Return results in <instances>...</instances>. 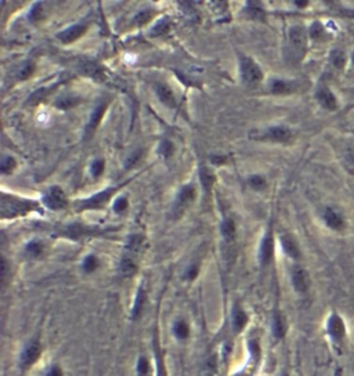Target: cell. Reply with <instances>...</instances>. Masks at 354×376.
Segmentation results:
<instances>
[{
    "instance_id": "5",
    "label": "cell",
    "mask_w": 354,
    "mask_h": 376,
    "mask_svg": "<svg viewBox=\"0 0 354 376\" xmlns=\"http://www.w3.org/2000/svg\"><path fill=\"white\" fill-rule=\"evenodd\" d=\"M43 202L52 210H60L67 206V195L60 187H52L43 197Z\"/></svg>"
},
{
    "instance_id": "13",
    "label": "cell",
    "mask_w": 354,
    "mask_h": 376,
    "mask_svg": "<svg viewBox=\"0 0 354 376\" xmlns=\"http://www.w3.org/2000/svg\"><path fill=\"white\" fill-rule=\"evenodd\" d=\"M328 333L335 340H342L343 336L346 333V328H344L342 318L339 315H336V314L331 315V318L328 321Z\"/></svg>"
},
{
    "instance_id": "35",
    "label": "cell",
    "mask_w": 354,
    "mask_h": 376,
    "mask_svg": "<svg viewBox=\"0 0 354 376\" xmlns=\"http://www.w3.org/2000/svg\"><path fill=\"white\" fill-rule=\"evenodd\" d=\"M137 370H138V373H140V375H141V376L147 375V373H148V372H149V362H148V359L144 358V357H141V358L138 359Z\"/></svg>"
},
{
    "instance_id": "24",
    "label": "cell",
    "mask_w": 354,
    "mask_h": 376,
    "mask_svg": "<svg viewBox=\"0 0 354 376\" xmlns=\"http://www.w3.org/2000/svg\"><path fill=\"white\" fill-rule=\"evenodd\" d=\"M222 234L226 241H234L235 238V223L231 219H226V220L222 223Z\"/></svg>"
},
{
    "instance_id": "2",
    "label": "cell",
    "mask_w": 354,
    "mask_h": 376,
    "mask_svg": "<svg viewBox=\"0 0 354 376\" xmlns=\"http://www.w3.org/2000/svg\"><path fill=\"white\" fill-rule=\"evenodd\" d=\"M307 45L306 31L302 27H293L289 31V52L295 61H300L304 57Z\"/></svg>"
},
{
    "instance_id": "12",
    "label": "cell",
    "mask_w": 354,
    "mask_h": 376,
    "mask_svg": "<svg viewBox=\"0 0 354 376\" xmlns=\"http://www.w3.org/2000/svg\"><path fill=\"white\" fill-rule=\"evenodd\" d=\"M86 29H87V27H86L85 24H78V25H74V27L63 31L61 34H58V39L63 42V43L68 45V43H72L76 39H79L80 36L86 32Z\"/></svg>"
},
{
    "instance_id": "4",
    "label": "cell",
    "mask_w": 354,
    "mask_h": 376,
    "mask_svg": "<svg viewBox=\"0 0 354 376\" xmlns=\"http://www.w3.org/2000/svg\"><path fill=\"white\" fill-rule=\"evenodd\" d=\"M256 140H267V141H273V143H282V144H288L293 140V133L292 130H289L288 128H284V126H274V128H270L267 130H264L263 133L255 134L252 136Z\"/></svg>"
},
{
    "instance_id": "40",
    "label": "cell",
    "mask_w": 354,
    "mask_h": 376,
    "mask_svg": "<svg viewBox=\"0 0 354 376\" xmlns=\"http://www.w3.org/2000/svg\"><path fill=\"white\" fill-rule=\"evenodd\" d=\"M198 272H200V267L197 266V264H193V266L189 268V271H187V274H186V277L189 278V279H194V278L198 275Z\"/></svg>"
},
{
    "instance_id": "1",
    "label": "cell",
    "mask_w": 354,
    "mask_h": 376,
    "mask_svg": "<svg viewBox=\"0 0 354 376\" xmlns=\"http://www.w3.org/2000/svg\"><path fill=\"white\" fill-rule=\"evenodd\" d=\"M34 209H38V205L27 199H20V198L7 197L3 194L2 198V217H16L20 214H25L28 212H32Z\"/></svg>"
},
{
    "instance_id": "22",
    "label": "cell",
    "mask_w": 354,
    "mask_h": 376,
    "mask_svg": "<svg viewBox=\"0 0 354 376\" xmlns=\"http://www.w3.org/2000/svg\"><path fill=\"white\" fill-rule=\"evenodd\" d=\"M286 325L285 319L281 315L280 312H275L274 319H273V333L277 339H282L285 336Z\"/></svg>"
},
{
    "instance_id": "38",
    "label": "cell",
    "mask_w": 354,
    "mask_h": 376,
    "mask_svg": "<svg viewBox=\"0 0 354 376\" xmlns=\"http://www.w3.org/2000/svg\"><path fill=\"white\" fill-rule=\"evenodd\" d=\"M34 71H35V65L32 64V63H28L25 67H23V71H21V74H20L21 79H28L29 76L34 74Z\"/></svg>"
},
{
    "instance_id": "29",
    "label": "cell",
    "mask_w": 354,
    "mask_h": 376,
    "mask_svg": "<svg viewBox=\"0 0 354 376\" xmlns=\"http://www.w3.org/2000/svg\"><path fill=\"white\" fill-rule=\"evenodd\" d=\"M98 266H100L98 259L93 255L87 256L85 259V261H83V270H85L86 272H93Z\"/></svg>"
},
{
    "instance_id": "3",
    "label": "cell",
    "mask_w": 354,
    "mask_h": 376,
    "mask_svg": "<svg viewBox=\"0 0 354 376\" xmlns=\"http://www.w3.org/2000/svg\"><path fill=\"white\" fill-rule=\"evenodd\" d=\"M240 71H241V78L242 81L245 82L246 85L253 86L260 83L263 79V72L260 70V67L252 60V58L242 56L240 58Z\"/></svg>"
},
{
    "instance_id": "17",
    "label": "cell",
    "mask_w": 354,
    "mask_h": 376,
    "mask_svg": "<svg viewBox=\"0 0 354 376\" xmlns=\"http://www.w3.org/2000/svg\"><path fill=\"white\" fill-rule=\"evenodd\" d=\"M281 245H282L284 252L289 257H292V259H299L300 257V249H299L296 241L293 239L292 235H289V234L281 235Z\"/></svg>"
},
{
    "instance_id": "33",
    "label": "cell",
    "mask_w": 354,
    "mask_h": 376,
    "mask_svg": "<svg viewBox=\"0 0 354 376\" xmlns=\"http://www.w3.org/2000/svg\"><path fill=\"white\" fill-rule=\"evenodd\" d=\"M16 168V161L12 156H6L2 162V172L3 173H12L13 169Z\"/></svg>"
},
{
    "instance_id": "8",
    "label": "cell",
    "mask_w": 354,
    "mask_h": 376,
    "mask_svg": "<svg viewBox=\"0 0 354 376\" xmlns=\"http://www.w3.org/2000/svg\"><path fill=\"white\" fill-rule=\"evenodd\" d=\"M78 67L79 70L85 74V75L90 76L93 79H97V81H103L105 78V74H104V68L101 65L96 64L94 61H90V60H80L78 63Z\"/></svg>"
},
{
    "instance_id": "18",
    "label": "cell",
    "mask_w": 354,
    "mask_h": 376,
    "mask_svg": "<svg viewBox=\"0 0 354 376\" xmlns=\"http://www.w3.org/2000/svg\"><path fill=\"white\" fill-rule=\"evenodd\" d=\"M136 270H137V263H136L134 256L126 253V255L122 257V260H120V266H119L120 275L125 278H129V277H131L134 272H136Z\"/></svg>"
},
{
    "instance_id": "30",
    "label": "cell",
    "mask_w": 354,
    "mask_h": 376,
    "mask_svg": "<svg viewBox=\"0 0 354 376\" xmlns=\"http://www.w3.org/2000/svg\"><path fill=\"white\" fill-rule=\"evenodd\" d=\"M173 151H174V147H173V144H171L169 140L162 141V144L159 147L160 155L163 156V158H170L173 155Z\"/></svg>"
},
{
    "instance_id": "47",
    "label": "cell",
    "mask_w": 354,
    "mask_h": 376,
    "mask_svg": "<svg viewBox=\"0 0 354 376\" xmlns=\"http://www.w3.org/2000/svg\"><path fill=\"white\" fill-rule=\"evenodd\" d=\"M282 376H288V375H282Z\"/></svg>"
},
{
    "instance_id": "26",
    "label": "cell",
    "mask_w": 354,
    "mask_h": 376,
    "mask_svg": "<svg viewBox=\"0 0 354 376\" xmlns=\"http://www.w3.org/2000/svg\"><path fill=\"white\" fill-rule=\"evenodd\" d=\"M144 301H145V292L143 289L138 290L137 296H136V301H134V306H133V311H131V317L133 318H137L140 315V312L144 308Z\"/></svg>"
},
{
    "instance_id": "32",
    "label": "cell",
    "mask_w": 354,
    "mask_h": 376,
    "mask_svg": "<svg viewBox=\"0 0 354 376\" xmlns=\"http://www.w3.org/2000/svg\"><path fill=\"white\" fill-rule=\"evenodd\" d=\"M27 252H28L31 256H39L42 255V252H43V245L38 241H32L31 243H28V246H27Z\"/></svg>"
},
{
    "instance_id": "42",
    "label": "cell",
    "mask_w": 354,
    "mask_h": 376,
    "mask_svg": "<svg viewBox=\"0 0 354 376\" xmlns=\"http://www.w3.org/2000/svg\"><path fill=\"white\" fill-rule=\"evenodd\" d=\"M78 103L76 100H74V101H71V99H67V100H61L60 103H58V107L60 108H63V110H65V108H68V107H71V105H75Z\"/></svg>"
},
{
    "instance_id": "11",
    "label": "cell",
    "mask_w": 354,
    "mask_h": 376,
    "mask_svg": "<svg viewBox=\"0 0 354 376\" xmlns=\"http://www.w3.org/2000/svg\"><path fill=\"white\" fill-rule=\"evenodd\" d=\"M292 284L299 293H304L308 288V277L304 268L296 266L292 270Z\"/></svg>"
},
{
    "instance_id": "28",
    "label": "cell",
    "mask_w": 354,
    "mask_h": 376,
    "mask_svg": "<svg viewBox=\"0 0 354 376\" xmlns=\"http://www.w3.org/2000/svg\"><path fill=\"white\" fill-rule=\"evenodd\" d=\"M332 64L337 70H342L343 67L346 65V54L342 50H336L332 56Z\"/></svg>"
},
{
    "instance_id": "20",
    "label": "cell",
    "mask_w": 354,
    "mask_h": 376,
    "mask_svg": "<svg viewBox=\"0 0 354 376\" xmlns=\"http://www.w3.org/2000/svg\"><path fill=\"white\" fill-rule=\"evenodd\" d=\"M246 324H248V315H246V312L237 304V306L234 307V310H233V326H234L235 332H241V330L245 328Z\"/></svg>"
},
{
    "instance_id": "14",
    "label": "cell",
    "mask_w": 354,
    "mask_h": 376,
    "mask_svg": "<svg viewBox=\"0 0 354 376\" xmlns=\"http://www.w3.org/2000/svg\"><path fill=\"white\" fill-rule=\"evenodd\" d=\"M324 221L325 224L335 231H342L344 228V220L339 213H336L333 209L326 208L324 210Z\"/></svg>"
},
{
    "instance_id": "43",
    "label": "cell",
    "mask_w": 354,
    "mask_h": 376,
    "mask_svg": "<svg viewBox=\"0 0 354 376\" xmlns=\"http://www.w3.org/2000/svg\"><path fill=\"white\" fill-rule=\"evenodd\" d=\"M140 158H141V151H138V152H136V154H133V156H130V159H129L127 163H126V166H127V168H130L131 165H134L136 161L140 159Z\"/></svg>"
},
{
    "instance_id": "36",
    "label": "cell",
    "mask_w": 354,
    "mask_h": 376,
    "mask_svg": "<svg viewBox=\"0 0 354 376\" xmlns=\"http://www.w3.org/2000/svg\"><path fill=\"white\" fill-rule=\"evenodd\" d=\"M324 34V28H322V25L320 23H314L313 24V27L310 29V35L313 36L314 39H320L321 36Z\"/></svg>"
},
{
    "instance_id": "10",
    "label": "cell",
    "mask_w": 354,
    "mask_h": 376,
    "mask_svg": "<svg viewBox=\"0 0 354 376\" xmlns=\"http://www.w3.org/2000/svg\"><path fill=\"white\" fill-rule=\"evenodd\" d=\"M274 255V239H273V234L269 231V234L264 237L260 246V263L263 266H267Z\"/></svg>"
},
{
    "instance_id": "34",
    "label": "cell",
    "mask_w": 354,
    "mask_h": 376,
    "mask_svg": "<svg viewBox=\"0 0 354 376\" xmlns=\"http://www.w3.org/2000/svg\"><path fill=\"white\" fill-rule=\"evenodd\" d=\"M92 174L94 177H98L100 174L104 172V161L103 159H96L94 162L92 163Z\"/></svg>"
},
{
    "instance_id": "41",
    "label": "cell",
    "mask_w": 354,
    "mask_h": 376,
    "mask_svg": "<svg viewBox=\"0 0 354 376\" xmlns=\"http://www.w3.org/2000/svg\"><path fill=\"white\" fill-rule=\"evenodd\" d=\"M167 28H169V25H167V23H159L156 27L154 28V32L156 34V35H159V34H165L166 31H167Z\"/></svg>"
},
{
    "instance_id": "21",
    "label": "cell",
    "mask_w": 354,
    "mask_h": 376,
    "mask_svg": "<svg viewBox=\"0 0 354 376\" xmlns=\"http://www.w3.org/2000/svg\"><path fill=\"white\" fill-rule=\"evenodd\" d=\"M156 94H158L160 101L167 107H174L176 105V97L166 85H156Z\"/></svg>"
},
{
    "instance_id": "45",
    "label": "cell",
    "mask_w": 354,
    "mask_h": 376,
    "mask_svg": "<svg viewBox=\"0 0 354 376\" xmlns=\"http://www.w3.org/2000/svg\"><path fill=\"white\" fill-rule=\"evenodd\" d=\"M47 376H63V370L60 366H53L52 369L49 370Z\"/></svg>"
},
{
    "instance_id": "7",
    "label": "cell",
    "mask_w": 354,
    "mask_h": 376,
    "mask_svg": "<svg viewBox=\"0 0 354 376\" xmlns=\"http://www.w3.org/2000/svg\"><path fill=\"white\" fill-rule=\"evenodd\" d=\"M116 191V188L112 187V188H107L105 191L100 192V194H96L93 195L92 198L86 199L83 202L79 203L80 209H93V208H101L104 203L108 201L109 198L112 197V194Z\"/></svg>"
},
{
    "instance_id": "16",
    "label": "cell",
    "mask_w": 354,
    "mask_h": 376,
    "mask_svg": "<svg viewBox=\"0 0 354 376\" xmlns=\"http://www.w3.org/2000/svg\"><path fill=\"white\" fill-rule=\"evenodd\" d=\"M195 199V190L193 185H186L182 188V191L177 198V209L180 212H183L184 209H187Z\"/></svg>"
},
{
    "instance_id": "23",
    "label": "cell",
    "mask_w": 354,
    "mask_h": 376,
    "mask_svg": "<svg viewBox=\"0 0 354 376\" xmlns=\"http://www.w3.org/2000/svg\"><path fill=\"white\" fill-rule=\"evenodd\" d=\"M143 246L144 238L141 235H133L129 238V242H127V253L131 256L137 255L143 250Z\"/></svg>"
},
{
    "instance_id": "9",
    "label": "cell",
    "mask_w": 354,
    "mask_h": 376,
    "mask_svg": "<svg viewBox=\"0 0 354 376\" xmlns=\"http://www.w3.org/2000/svg\"><path fill=\"white\" fill-rule=\"evenodd\" d=\"M42 348H40L39 343H29L27 347L24 348L23 354H21V365L24 368H29L31 365L35 364L38 358L40 357Z\"/></svg>"
},
{
    "instance_id": "25",
    "label": "cell",
    "mask_w": 354,
    "mask_h": 376,
    "mask_svg": "<svg viewBox=\"0 0 354 376\" xmlns=\"http://www.w3.org/2000/svg\"><path fill=\"white\" fill-rule=\"evenodd\" d=\"M200 177H201V184H202V187L205 188V191H209V190L212 188V185H213V181H215L213 174H212L208 169L202 166L200 172Z\"/></svg>"
},
{
    "instance_id": "37",
    "label": "cell",
    "mask_w": 354,
    "mask_h": 376,
    "mask_svg": "<svg viewBox=\"0 0 354 376\" xmlns=\"http://www.w3.org/2000/svg\"><path fill=\"white\" fill-rule=\"evenodd\" d=\"M126 209H127V199L126 198H119V199H116V202L114 205V210L116 213H122V212H125Z\"/></svg>"
},
{
    "instance_id": "6",
    "label": "cell",
    "mask_w": 354,
    "mask_h": 376,
    "mask_svg": "<svg viewBox=\"0 0 354 376\" xmlns=\"http://www.w3.org/2000/svg\"><path fill=\"white\" fill-rule=\"evenodd\" d=\"M108 103V100L101 101V103L94 108L92 116H90V119H89V123H87V128H86V137H90V136L96 132V129L98 128V125H100V122L103 119L105 111H107Z\"/></svg>"
},
{
    "instance_id": "44",
    "label": "cell",
    "mask_w": 354,
    "mask_h": 376,
    "mask_svg": "<svg viewBox=\"0 0 354 376\" xmlns=\"http://www.w3.org/2000/svg\"><path fill=\"white\" fill-rule=\"evenodd\" d=\"M149 18H151V14H149L148 12H144V13H141L137 18H136V21L140 24H143V23H147Z\"/></svg>"
},
{
    "instance_id": "39",
    "label": "cell",
    "mask_w": 354,
    "mask_h": 376,
    "mask_svg": "<svg viewBox=\"0 0 354 376\" xmlns=\"http://www.w3.org/2000/svg\"><path fill=\"white\" fill-rule=\"evenodd\" d=\"M42 17H43V10H42V5H40V3H38V5H35L34 9H32V13H31V18H32L34 21H39Z\"/></svg>"
},
{
    "instance_id": "15",
    "label": "cell",
    "mask_w": 354,
    "mask_h": 376,
    "mask_svg": "<svg viewBox=\"0 0 354 376\" xmlns=\"http://www.w3.org/2000/svg\"><path fill=\"white\" fill-rule=\"evenodd\" d=\"M317 100L320 101V104L328 111H335L337 108V100L336 97L333 96V93L326 89V87H322L317 92Z\"/></svg>"
},
{
    "instance_id": "27",
    "label": "cell",
    "mask_w": 354,
    "mask_h": 376,
    "mask_svg": "<svg viewBox=\"0 0 354 376\" xmlns=\"http://www.w3.org/2000/svg\"><path fill=\"white\" fill-rule=\"evenodd\" d=\"M173 330H174V335L179 337V339H187L190 335V326L187 325L186 321L183 319H180V321H177L174 326H173Z\"/></svg>"
},
{
    "instance_id": "19",
    "label": "cell",
    "mask_w": 354,
    "mask_h": 376,
    "mask_svg": "<svg viewBox=\"0 0 354 376\" xmlns=\"http://www.w3.org/2000/svg\"><path fill=\"white\" fill-rule=\"evenodd\" d=\"M270 90L274 94H288L295 90V83L286 81H281V79H274L270 83Z\"/></svg>"
},
{
    "instance_id": "46",
    "label": "cell",
    "mask_w": 354,
    "mask_h": 376,
    "mask_svg": "<svg viewBox=\"0 0 354 376\" xmlns=\"http://www.w3.org/2000/svg\"><path fill=\"white\" fill-rule=\"evenodd\" d=\"M343 14L350 18H354V10H343Z\"/></svg>"
},
{
    "instance_id": "31",
    "label": "cell",
    "mask_w": 354,
    "mask_h": 376,
    "mask_svg": "<svg viewBox=\"0 0 354 376\" xmlns=\"http://www.w3.org/2000/svg\"><path fill=\"white\" fill-rule=\"evenodd\" d=\"M249 184L255 190H263L267 185V181H266V179L263 176H252L251 179H249Z\"/></svg>"
}]
</instances>
